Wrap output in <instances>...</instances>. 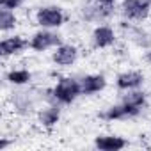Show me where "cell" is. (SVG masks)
I'll return each instance as SVG.
<instances>
[{"instance_id": "6da1fadb", "label": "cell", "mask_w": 151, "mask_h": 151, "mask_svg": "<svg viewBox=\"0 0 151 151\" xmlns=\"http://www.w3.org/2000/svg\"><path fill=\"white\" fill-rule=\"evenodd\" d=\"M52 98L55 103L59 105H71L82 94V87H80V80L73 78V77H62L55 87L50 91Z\"/></svg>"}, {"instance_id": "7a4b0ae2", "label": "cell", "mask_w": 151, "mask_h": 151, "mask_svg": "<svg viewBox=\"0 0 151 151\" xmlns=\"http://www.w3.org/2000/svg\"><path fill=\"white\" fill-rule=\"evenodd\" d=\"M151 0H123L121 2V14L132 22H142L149 16Z\"/></svg>"}, {"instance_id": "3957f363", "label": "cell", "mask_w": 151, "mask_h": 151, "mask_svg": "<svg viewBox=\"0 0 151 151\" xmlns=\"http://www.w3.org/2000/svg\"><path fill=\"white\" fill-rule=\"evenodd\" d=\"M59 45H62L60 36L57 32H52L50 29H43L36 32L29 41V48H32L34 52H45L50 48H57Z\"/></svg>"}, {"instance_id": "277c9868", "label": "cell", "mask_w": 151, "mask_h": 151, "mask_svg": "<svg viewBox=\"0 0 151 151\" xmlns=\"http://www.w3.org/2000/svg\"><path fill=\"white\" fill-rule=\"evenodd\" d=\"M36 22L43 29H59L64 23V13L57 6H48L41 7L36 13Z\"/></svg>"}, {"instance_id": "5b68a950", "label": "cell", "mask_w": 151, "mask_h": 151, "mask_svg": "<svg viewBox=\"0 0 151 151\" xmlns=\"http://www.w3.org/2000/svg\"><path fill=\"white\" fill-rule=\"evenodd\" d=\"M142 110L140 109H135L124 101L117 103V105H112L109 107L105 112L100 114L101 119H107V121H123V119H132V117H137Z\"/></svg>"}, {"instance_id": "8992f818", "label": "cell", "mask_w": 151, "mask_h": 151, "mask_svg": "<svg viewBox=\"0 0 151 151\" xmlns=\"http://www.w3.org/2000/svg\"><path fill=\"white\" fill-rule=\"evenodd\" d=\"M77 57H78V48L73 46V45H66V43L59 45L52 52V60L57 66H62V68H68V66L75 64Z\"/></svg>"}, {"instance_id": "52a82bcc", "label": "cell", "mask_w": 151, "mask_h": 151, "mask_svg": "<svg viewBox=\"0 0 151 151\" xmlns=\"http://www.w3.org/2000/svg\"><path fill=\"white\" fill-rule=\"evenodd\" d=\"M112 7H114V6H103V4H100V2H96V0H94L93 4L84 6L82 14H84V18H86L87 22L103 23V22L112 14Z\"/></svg>"}, {"instance_id": "ba28073f", "label": "cell", "mask_w": 151, "mask_h": 151, "mask_svg": "<svg viewBox=\"0 0 151 151\" xmlns=\"http://www.w3.org/2000/svg\"><path fill=\"white\" fill-rule=\"evenodd\" d=\"M144 84V75L140 71H123L117 75L116 86L121 91H130V89H139Z\"/></svg>"}, {"instance_id": "9c48e42d", "label": "cell", "mask_w": 151, "mask_h": 151, "mask_svg": "<svg viewBox=\"0 0 151 151\" xmlns=\"http://www.w3.org/2000/svg\"><path fill=\"white\" fill-rule=\"evenodd\" d=\"M128 146V140L119 135H98L94 139V147L100 151H121Z\"/></svg>"}, {"instance_id": "30bf717a", "label": "cell", "mask_w": 151, "mask_h": 151, "mask_svg": "<svg viewBox=\"0 0 151 151\" xmlns=\"http://www.w3.org/2000/svg\"><path fill=\"white\" fill-rule=\"evenodd\" d=\"M116 43V32L110 25H98L93 30V45L94 48H109Z\"/></svg>"}, {"instance_id": "8fae6325", "label": "cell", "mask_w": 151, "mask_h": 151, "mask_svg": "<svg viewBox=\"0 0 151 151\" xmlns=\"http://www.w3.org/2000/svg\"><path fill=\"white\" fill-rule=\"evenodd\" d=\"M27 46H29V41H25L22 36H11V37L2 39V43H0V53H2V57L18 55Z\"/></svg>"}, {"instance_id": "7c38bea8", "label": "cell", "mask_w": 151, "mask_h": 151, "mask_svg": "<svg viewBox=\"0 0 151 151\" xmlns=\"http://www.w3.org/2000/svg\"><path fill=\"white\" fill-rule=\"evenodd\" d=\"M80 87H82L84 96H91V94H96L107 87V78L103 75H86L80 80Z\"/></svg>"}, {"instance_id": "4fadbf2b", "label": "cell", "mask_w": 151, "mask_h": 151, "mask_svg": "<svg viewBox=\"0 0 151 151\" xmlns=\"http://www.w3.org/2000/svg\"><path fill=\"white\" fill-rule=\"evenodd\" d=\"M60 119V109L57 105H50L45 107L37 112V121L43 128H53Z\"/></svg>"}, {"instance_id": "5bb4252c", "label": "cell", "mask_w": 151, "mask_h": 151, "mask_svg": "<svg viewBox=\"0 0 151 151\" xmlns=\"http://www.w3.org/2000/svg\"><path fill=\"white\" fill-rule=\"evenodd\" d=\"M121 101H124V103H128V105H132V107H135V109H144L146 107V103H147V100H146V93L144 91H139V89H130V91H126V94L123 96V100Z\"/></svg>"}, {"instance_id": "9a60e30c", "label": "cell", "mask_w": 151, "mask_h": 151, "mask_svg": "<svg viewBox=\"0 0 151 151\" xmlns=\"http://www.w3.org/2000/svg\"><path fill=\"white\" fill-rule=\"evenodd\" d=\"M32 80V73L29 69H11L7 73V82L13 86H25Z\"/></svg>"}, {"instance_id": "2e32d148", "label": "cell", "mask_w": 151, "mask_h": 151, "mask_svg": "<svg viewBox=\"0 0 151 151\" xmlns=\"http://www.w3.org/2000/svg\"><path fill=\"white\" fill-rule=\"evenodd\" d=\"M18 23L16 20V14L13 9H7V7H0V30L2 32H7L11 29H14Z\"/></svg>"}, {"instance_id": "e0dca14e", "label": "cell", "mask_w": 151, "mask_h": 151, "mask_svg": "<svg viewBox=\"0 0 151 151\" xmlns=\"http://www.w3.org/2000/svg\"><path fill=\"white\" fill-rule=\"evenodd\" d=\"M32 101L29 100V96H27V93H20V96H16V101H14V109H16V112L18 114H23V116H27V114H30L32 112Z\"/></svg>"}, {"instance_id": "ac0fdd59", "label": "cell", "mask_w": 151, "mask_h": 151, "mask_svg": "<svg viewBox=\"0 0 151 151\" xmlns=\"http://www.w3.org/2000/svg\"><path fill=\"white\" fill-rule=\"evenodd\" d=\"M25 4V0H0V7H7V9H18L20 6Z\"/></svg>"}, {"instance_id": "d6986e66", "label": "cell", "mask_w": 151, "mask_h": 151, "mask_svg": "<svg viewBox=\"0 0 151 151\" xmlns=\"http://www.w3.org/2000/svg\"><path fill=\"white\" fill-rule=\"evenodd\" d=\"M96 2H100V4H103V6H114L116 0H96Z\"/></svg>"}, {"instance_id": "ffe728a7", "label": "cell", "mask_w": 151, "mask_h": 151, "mask_svg": "<svg viewBox=\"0 0 151 151\" xmlns=\"http://www.w3.org/2000/svg\"><path fill=\"white\" fill-rule=\"evenodd\" d=\"M144 59H146L147 62H151V48H147V50H146V53H144Z\"/></svg>"}]
</instances>
